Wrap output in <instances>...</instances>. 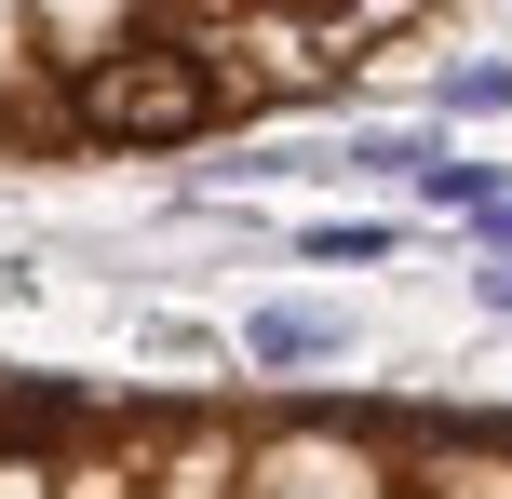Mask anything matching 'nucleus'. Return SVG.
I'll return each instance as SVG.
<instances>
[{
  "label": "nucleus",
  "mask_w": 512,
  "mask_h": 499,
  "mask_svg": "<svg viewBox=\"0 0 512 499\" xmlns=\"http://www.w3.org/2000/svg\"><path fill=\"white\" fill-rule=\"evenodd\" d=\"M68 108H81V135H108V149H176V135H203L216 81L189 68L176 41H149V54H108V68H81V81H68Z\"/></svg>",
  "instance_id": "nucleus-1"
},
{
  "label": "nucleus",
  "mask_w": 512,
  "mask_h": 499,
  "mask_svg": "<svg viewBox=\"0 0 512 499\" xmlns=\"http://www.w3.org/2000/svg\"><path fill=\"white\" fill-rule=\"evenodd\" d=\"M243 351H256V365H324L337 324H324V311H256V324H243Z\"/></svg>",
  "instance_id": "nucleus-2"
},
{
  "label": "nucleus",
  "mask_w": 512,
  "mask_h": 499,
  "mask_svg": "<svg viewBox=\"0 0 512 499\" xmlns=\"http://www.w3.org/2000/svg\"><path fill=\"white\" fill-rule=\"evenodd\" d=\"M297 257H310V270H378V257H391V216H324Z\"/></svg>",
  "instance_id": "nucleus-3"
},
{
  "label": "nucleus",
  "mask_w": 512,
  "mask_h": 499,
  "mask_svg": "<svg viewBox=\"0 0 512 499\" xmlns=\"http://www.w3.org/2000/svg\"><path fill=\"white\" fill-rule=\"evenodd\" d=\"M472 243H499V270H512V189H486V203H472Z\"/></svg>",
  "instance_id": "nucleus-4"
}]
</instances>
